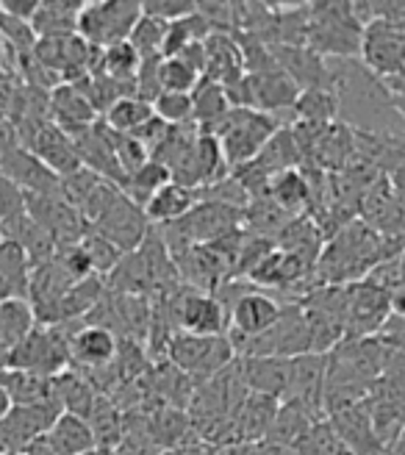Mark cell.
<instances>
[{
	"mask_svg": "<svg viewBox=\"0 0 405 455\" xmlns=\"http://www.w3.org/2000/svg\"><path fill=\"white\" fill-rule=\"evenodd\" d=\"M380 247H384V242H380V236L372 228L347 225L342 228V234H336L330 239L325 253H320L317 272H322V278L328 283H345L353 278H361L386 259Z\"/></svg>",
	"mask_w": 405,
	"mask_h": 455,
	"instance_id": "1",
	"label": "cell"
},
{
	"mask_svg": "<svg viewBox=\"0 0 405 455\" xmlns=\"http://www.w3.org/2000/svg\"><path fill=\"white\" fill-rule=\"evenodd\" d=\"M278 131L281 125L273 114H264L256 108H231L211 133L219 140L225 162H228V170L234 172L236 167L253 162Z\"/></svg>",
	"mask_w": 405,
	"mask_h": 455,
	"instance_id": "2",
	"label": "cell"
},
{
	"mask_svg": "<svg viewBox=\"0 0 405 455\" xmlns=\"http://www.w3.org/2000/svg\"><path fill=\"white\" fill-rule=\"evenodd\" d=\"M361 31L353 4H308L306 48L317 56H353L361 48Z\"/></svg>",
	"mask_w": 405,
	"mask_h": 455,
	"instance_id": "3",
	"label": "cell"
},
{
	"mask_svg": "<svg viewBox=\"0 0 405 455\" xmlns=\"http://www.w3.org/2000/svg\"><path fill=\"white\" fill-rule=\"evenodd\" d=\"M9 370L34 372L42 378H56L59 372L70 370V333L64 325H36L4 361Z\"/></svg>",
	"mask_w": 405,
	"mask_h": 455,
	"instance_id": "4",
	"label": "cell"
},
{
	"mask_svg": "<svg viewBox=\"0 0 405 455\" xmlns=\"http://www.w3.org/2000/svg\"><path fill=\"white\" fill-rule=\"evenodd\" d=\"M236 350L228 336H189L175 333L167 345V358L175 370H181L189 380L206 383L236 361Z\"/></svg>",
	"mask_w": 405,
	"mask_h": 455,
	"instance_id": "5",
	"label": "cell"
},
{
	"mask_svg": "<svg viewBox=\"0 0 405 455\" xmlns=\"http://www.w3.org/2000/svg\"><path fill=\"white\" fill-rule=\"evenodd\" d=\"M139 17L142 4L137 0H92L81 9L75 34L92 48H108V44L128 42Z\"/></svg>",
	"mask_w": 405,
	"mask_h": 455,
	"instance_id": "6",
	"label": "cell"
},
{
	"mask_svg": "<svg viewBox=\"0 0 405 455\" xmlns=\"http://www.w3.org/2000/svg\"><path fill=\"white\" fill-rule=\"evenodd\" d=\"M170 316L175 333L189 336H225L228 331V314L219 306V300L209 291L200 289H170L167 291Z\"/></svg>",
	"mask_w": 405,
	"mask_h": 455,
	"instance_id": "7",
	"label": "cell"
},
{
	"mask_svg": "<svg viewBox=\"0 0 405 455\" xmlns=\"http://www.w3.org/2000/svg\"><path fill=\"white\" fill-rule=\"evenodd\" d=\"M95 234L108 239L123 253H133L150 234V222L142 206H137L123 189L108 200V206L89 222Z\"/></svg>",
	"mask_w": 405,
	"mask_h": 455,
	"instance_id": "8",
	"label": "cell"
},
{
	"mask_svg": "<svg viewBox=\"0 0 405 455\" xmlns=\"http://www.w3.org/2000/svg\"><path fill=\"white\" fill-rule=\"evenodd\" d=\"M358 53H361L367 70L384 81L405 73V26H394V22L384 20L367 22Z\"/></svg>",
	"mask_w": 405,
	"mask_h": 455,
	"instance_id": "9",
	"label": "cell"
},
{
	"mask_svg": "<svg viewBox=\"0 0 405 455\" xmlns=\"http://www.w3.org/2000/svg\"><path fill=\"white\" fill-rule=\"evenodd\" d=\"M239 228H244V209H234L214 200H200L184 220L167 225V231L189 244H211L239 231Z\"/></svg>",
	"mask_w": 405,
	"mask_h": 455,
	"instance_id": "10",
	"label": "cell"
},
{
	"mask_svg": "<svg viewBox=\"0 0 405 455\" xmlns=\"http://www.w3.org/2000/svg\"><path fill=\"white\" fill-rule=\"evenodd\" d=\"M228 314V341L234 350H244L247 341L258 339L278 323L281 303L264 291L244 289L239 298L225 308Z\"/></svg>",
	"mask_w": 405,
	"mask_h": 455,
	"instance_id": "11",
	"label": "cell"
},
{
	"mask_svg": "<svg viewBox=\"0 0 405 455\" xmlns=\"http://www.w3.org/2000/svg\"><path fill=\"white\" fill-rule=\"evenodd\" d=\"M26 212L42 231L51 234L59 250L81 244L89 231L81 212L73 209L61 195H26Z\"/></svg>",
	"mask_w": 405,
	"mask_h": 455,
	"instance_id": "12",
	"label": "cell"
},
{
	"mask_svg": "<svg viewBox=\"0 0 405 455\" xmlns=\"http://www.w3.org/2000/svg\"><path fill=\"white\" fill-rule=\"evenodd\" d=\"M59 414L61 408L56 400L36 405H14L0 419V452H26L36 439L48 434Z\"/></svg>",
	"mask_w": 405,
	"mask_h": 455,
	"instance_id": "13",
	"label": "cell"
},
{
	"mask_svg": "<svg viewBox=\"0 0 405 455\" xmlns=\"http://www.w3.org/2000/svg\"><path fill=\"white\" fill-rule=\"evenodd\" d=\"M347 298V328L353 339H369V333L380 331L389 320V291L369 281L350 283L345 289Z\"/></svg>",
	"mask_w": 405,
	"mask_h": 455,
	"instance_id": "14",
	"label": "cell"
},
{
	"mask_svg": "<svg viewBox=\"0 0 405 455\" xmlns=\"http://www.w3.org/2000/svg\"><path fill=\"white\" fill-rule=\"evenodd\" d=\"M325 380H328V361L320 353H306L291 358L289 389L281 403H295L317 417L325 405Z\"/></svg>",
	"mask_w": 405,
	"mask_h": 455,
	"instance_id": "15",
	"label": "cell"
},
{
	"mask_svg": "<svg viewBox=\"0 0 405 455\" xmlns=\"http://www.w3.org/2000/svg\"><path fill=\"white\" fill-rule=\"evenodd\" d=\"M120 353V339L108 328L86 323L70 333V361L83 372L106 370Z\"/></svg>",
	"mask_w": 405,
	"mask_h": 455,
	"instance_id": "16",
	"label": "cell"
},
{
	"mask_svg": "<svg viewBox=\"0 0 405 455\" xmlns=\"http://www.w3.org/2000/svg\"><path fill=\"white\" fill-rule=\"evenodd\" d=\"M22 148H28L39 162L48 167L51 172H56L59 178H67L73 175L75 170H81V162H78V153L70 142V136H67L56 123H42Z\"/></svg>",
	"mask_w": 405,
	"mask_h": 455,
	"instance_id": "17",
	"label": "cell"
},
{
	"mask_svg": "<svg viewBox=\"0 0 405 455\" xmlns=\"http://www.w3.org/2000/svg\"><path fill=\"white\" fill-rule=\"evenodd\" d=\"M239 372L247 386V392L264 395L273 400H283L289 389L291 358H273V355H253L239 361Z\"/></svg>",
	"mask_w": 405,
	"mask_h": 455,
	"instance_id": "18",
	"label": "cell"
},
{
	"mask_svg": "<svg viewBox=\"0 0 405 455\" xmlns=\"http://www.w3.org/2000/svg\"><path fill=\"white\" fill-rule=\"evenodd\" d=\"M202 48H206V70H202L206 81L222 84L228 89L244 78V59H242L239 39H234L231 34L214 31L202 42Z\"/></svg>",
	"mask_w": 405,
	"mask_h": 455,
	"instance_id": "19",
	"label": "cell"
},
{
	"mask_svg": "<svg viewBox=\"0 0 405 455\" xmlns=\"http://www.w3.org/2000/svg\"><path fill=\"white\" fill-rule=\"evenodd\" d=\"M48 114H51V123H56L64 133L98 123L95 106L86 100V95L75 84H59L56 89H51Z\"/></svg>",
	"mask_w": 405,
	"mask_h": 455,
	"instance_id": "20",
	"label": "cell"
},
{
	"mask_svg": "<svg viewBox=\"0 0 405 455\" xmlns=\"http://www.w3.org/2000/svg\"><path fill=\"white\" fill-rule=\"evenodd\" d=\"M51 386H53V400L59 403L61 411L83 417V419L89 417V411H92V405L98 400V392L83 372L70 367L59 372L56 378H51Z\"/></svg>",
	"mask_w": 405,
	"mask_h": 455,
	"instance_id": "21",
	"label": "cell"
},
{
	"mask_svg": "<svg viewBox=\"0 0 405 455\" xmlns=\"http://www.w3.org/2000/svg\"><path fill=\"white\" fill-rule=\"evenodd\" d=\"M86 0H42L39 12L31 20V28L36 39H51V36H70L75 34L78 14Z\"/></svg>",
	"mask_w": 405,
	"mask_h": 455,
	"instance_id": "22",
	"label": "cell"
},
{
	"mask_svg": "<svg viewBox=\"0 0 405 455\" xmlns=\"http://www.w3.org/2000/svg\"><path fill=\"white\" fill-rule=\"evenodd\" d=\"M200 203V192L197 189H189V187H181L170 180L167 187H162L155 192L147 206H145V214H147V222H164V225H172L178 220H184L195 206Z\"/></svg>",
	"mask_w": 405,
	"mask_h": 455,
	"instance_id": "23",
	"label": "cell"
},
{
	"mask_svg": "<svg viewBox=\"0 0 405 455\" xmlns=\"http://www.w3.org/2000/svg\"><path fill=\"white\" fill-rule=\"evenodd\" d=\"M44 439L51 442V447L59 455H89V452H98L95 447V434L89 422L83 417L75 414H67L61 411L59 419L53 422V427L44 434Z\"/></svg>",
	"mask_w": 405,
	"mask_h": 455,
	"instance_id": "24",
	"label": "cell"
},
{
	"mask_svg": "<svg viewBox=\"0 0 405 455\" xmlns=\"http://www.w3.org/2000/svg\"><path fill=\"white\" fill-rule=\"evenodd\" d=\"M36 328L34 308L26 298H12L0 303V367L9 353Z\"/></svg>",
	"mask_w": 405,
	"mask_h": 455,
	"instance_id": "25",
	"label": "cell"
},
{
	"mask_svg": "<svg viewBox=\"0 0 405 455\" xmlns=\"http://www.w3.org/2000/svg\"><path fill=\"white\" fill-rule=\"evenodd\" d=\"M234 106L228 100V92H225L222 84L200 78L197 89L192 92V114H195V125L202 133H211L228 114Z\"/></svg>",
	"mask_w": 405,
	"mask_h": 455,
	"instance_id": "26",
	"label": "cell"
},
{
	"mask_svg": "<svg viewBox=\"0 0 405 455\" xmlns=\"http://www.w3.org/2000/svg\"><path fill=\"white\" fill-rule=\"evenodd\" d=\"M266 200L278 206L283 214L298 217V212L311 200V184L300 170H283L273 175L266 189Z\"/></svg>",
	"mask_w": 405,
	"mask_h": 455,
	"instance_id": "27",
	"label": "cell"
},
{
	"mask_svg": "<svg viewBox=\"0 0 405 455\" xmlns=\"http://www.w3.org/2000/svg\"><path fill=\"white\" fill-rule=\"evenodd\" d=\"M0 389H6V395L12 397L14 405H36V403L53 400L51 378L22 372V370L0 367Z\"/></svg>",
	"mask_w": 405,
	"mask_h": 455,
	"instance_id": "28",
	"label": "cell"
},
{
	"mask_svg": "<svg viewBox=\"0 0 405 455\" xmlns=\"http://www.w3.org/2000/svg\"><path fill=\"white\" fill-rule=\"evenodd\" d=\"M139 67H142V56L133 51V44L131 42H117V44H108V48H103L98 76H106L111 81L137 89Z\"/></svg>",
	"mask_w": 405,
	"mask_h": 455,
	"instance_id": "29",
	"label": "cell"
},
{
	"mask_svg": "<svg viewBox=\"0 0 405 455\" xmlns=\"http://www.w3.org/2000/svg\"><path fill=\"white\" fill-rule=\"evenodd\" d=\"M308 125H330L336 114L342 111L336 89H300L298 103L291 108Z\"/></svg>",
	"mask_w": 405,
	"mask_h": 455,
	"instance_id": "30",
	"label": "cell"
},
{
	"mask_svg": "<svg viewBox=\"0 0 405 455\" xmlns=\"http://www.w3.org/2000/svg\"><path fill=\"white\" fill-rule=\"evenodd\" d=\"M153 117V106L139 100L137 95L131 98H120L117 103H111L103 114V123L115 131V133H137L147 120Z\"/></svg>",
	"mask_w": 405,
	"mask_h": 455,
	"instance_id": "31",
	"label": "cell"
},
{
	"mask_svg": "<svg viewBox=\"0 0 405 455\" xmlns=\"http://www.w3.org/2000/svg\"><path fill=\"white\" fill-rule=\"evenodd\" d=\"M170 170L164 167V164H159V162H145L137 172L133 175H128V180H125V187H123V192L137 203V206H147V200L159 192L162 187H167L170 184Z\"/></svg>",
	"mask_w": 405,
	"mask_h": 455,
	"instance_id": "32",
	"label": "cell"
},
{
	"mask_svg": "<svg viewBox=\"0 0 405 455\" xmlns=\"http://www.w3.org/2000/svg\"><path fill=\"white\" fill-rule=\"evenodd\" d=\"M81 247L83 253L89 259V267H92V275H111V269H115L120 264V259L125 256L123 250H117L115 244H111L108 239H103L100 234H95L92 228L86 231V236L81 239Z\"/></svg>",
	"mask_w": 405,
	"mask_h": 455,
	"instance_id": "33",
	"label": "cell"
},
{
	"mask_svg": "<svg viewBox=\"0 0 405 455\" xmlns=\"http://www.w3.org/2000/svg\"><path fill=\"white\" fill-rule=\"evenodd\" d=\"M164 34H167V22L142 14L139 22H137V28L131 31L128 42L133 44V51H137L142 59H155V56H162Z\"/></svg>",
	"mask_w": 405,
	"mask_h": 455,
	"instance_id": "34",
	"label": "cell"
},
{
	"mask_svg": "<svg viewBox=\"0 0 405 455\" xmlns=\"http://www.w3.org/2000/svg\"><path fill=\"white\" fill-rule=\"evenodd\" d=\"M159 84H162V92H172V95H192L197 84H200V76L187 67L181 59H162L159 64Z\"/></svg>",
	"mask_w": 405,
	"mask_h": 455,
	"instance_id": "35",
	"label": "cell"
},
{
	"mask_svg": "<svg viewBox=\"0 0 405 455\" xmlns=\"http://www.w3.org/2000/svg\"><path fill=\"white\" fill-rule=\"evenodd\" d=\"M153 114L167 125H195V114H192V95H172L162 92L153 100Z\"/></svg>",
	"mask_w": 405,
	"mask_h": 455,
	"instance_id": "36",
	"label": "cell"
},
{
	"mask_svg": "<svg viewBox=\"0 0 405 455\" xmlns=\"http://www.w3.org/2000/svg\"><path fill=\"white\" fill-rule=\"evenodd\" d=\"M195 12H197V0H145L142 4V14L155 17L162 22L184 20Z\"/></svg>",
	"mask_w": 405,
	"mask_h": 455,
	"instance_id": "37",
	"label": "cell"
},
{
	"mask_svg": "<svg viewBox=\"0 0 405 455\" xmlns=\"http://www.w3.org/2000/svg\"><path fill=\"white\" fill-rule=\"evenodd\" d=\"M26 212V192L0 172V222Z\"/></svg>",
	"mask_w": 405,
	"mask_h": 455,
	"instance_id": "38",
	"label": "cell"
},
{
	"mask_svg": "<svg viewBox=\"0 0 405 455\" xmlns=\"http://www.w3.org/2000/svg\"><path fill=\"white\" fill-rule=\"evenodd\" d=\"M39 4H42V0H0V12L14 17V20L31 22L34 14L39 12Z\"/></svg>",
	"mask_w": 405,
	"mask_h": 455,
	"instance_id": "39",
	"label": "cell"
},
{
	"mask_svg": "<svg viewBox=\"0 0 405 455\" xmlns=\"http://www.w3.org/2000/svg\"><path fill=\"white\" fill-rule=\"evenodd\" d=\"M217 447L206 444V442H189V444H181V447H172V450H164L159 455H214Z\"/></svg>",
	"mask_w": 405,
	"mask_h": 455,
	"instance_id": "40",
	"label": "cell"
},
{
	"mask_svg": "<svg viewBox=\"0 0 405 455\" xmlns=\"http://www.w3.org/2000/svg\"><path fill=\"white\" fill-rule=\"evenodd\" d=\"M389 311L397 314L400 320H405V281L397 283V286L389 291Z\"/></svg>",
	"mask_w": 405,
	"mask_h": 455,
	"instance_id": "41",
	"label": "cell"
},
{
	"mask_svg": "<svg viewBox=\"0 0 405 455\" xmlns=\"http://www.w3.org/2000/svg\"><path fill=\"white\" fill-rule=\"evenodd\" d=\"M26 455H59V452L51 447V442H48V439L42 436V439H36V442L26 450Z\"/></svg>",
	"mask_w": 405,
	"mask_h": 455,
	"instance_id": "42",
	"label": "cell"
},
{
	"mask_svg": "<svg viewBox=\"0 0 405 455\" xmlns=\"http://www.w3.org/2000/svg\"><path fill=\"white\" fill-rule=\"evenodd\" d=\"M14 408V403H12V397L6 395V389H0V419H4L9 411Z\"/></svg>",
	"mask_w": 405,
	"mask_h": 455,
	"instance_id": "43",
	"label": "cell"
},
{
	"mask_svg": "<svg viewBox=\"0 0 405 455\" xmlns=\"http://www.w3.org/2000/svg\"><path fill=\"white\" fill-rule=\"evenodd\" d=\"M392 106L402 114V117H405V98H392Z\"/></svg>",
	"mask_w": 405,
	"mask_h": 455,
	"instance_id": "44",
	"label": "cell"
},
{
	"mask_svg": "<svg viewBox=\"0 0 405 455\" xmlns=\"http://www.w3.org/2000/svg\"><path fill=\"white\" fill-rule=\"evenodd\" d=\"M397 261H400V269H402V278H405V242H402V250H397Z\"/></svg>",
	"mask_w": 405,
	"mask_h": 455,
	"instance_id": "45",
	"label": "cell"
},
{
	"mask_svg": "<svg viewBox=\"0 0 405 455\" xmlns=\"http://www.w3.org/2000/svg\"><path fill=\"white\" fill-rule=\"evenodd\" d=\"M0 455H26V452H0Z\"/></svg>",
	"mask_w": 405,
	"mask_h": 455,
	"instance_id": "46",
	"label": "cell"
},
{
	"mask_svg": "<svg viewBox=\"0 0 405 455\" xmlns=\"http://www.w3.org/2000/svg\"><path fill=\"white\" fill-rule=\"evenodd\" d=\"M0 242H4V231H0Z\"/></svg>",
	"mask_w": 405,
	"mask_h": 455,
	"instance_id": "47",
	"label": "cell"
}]
</instances>
